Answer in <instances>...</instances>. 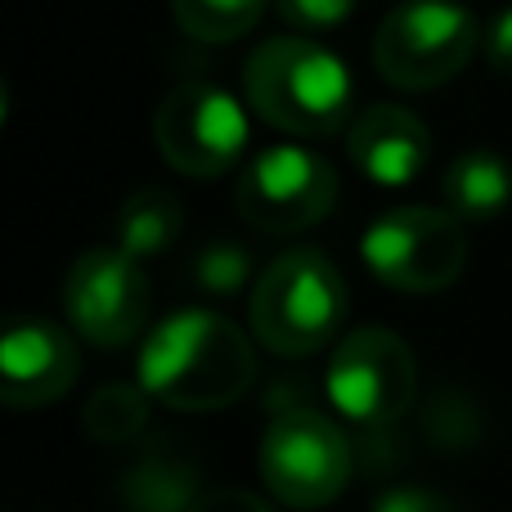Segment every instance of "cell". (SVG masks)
<instances>
[{
    "label": "cell",
    "mask_w": 512,
    "mask_h": 512,
    "mask_svg": "<svg viewBox=\"0 0 512 512\" xmlns=\"http://www.w3.org/2000/svg\"><path fill=\"white\" fill-rule=\"evenodd\" d=\"M194 270L207 292L230 297V292H239L243 279H248V256H243V248H234V243H212V248L198 256Z\"/></svg>",
    "instance_id": "cell-17"
},
{
    "label": "cell",
    "mask_w": 512,
    "mask_h": 512,
    "mask_svg": "<svg viewBox=\"0 0 512 512\" xmlns=\"http://www.w3.org/2000/svg\"><path fill=\"white\" fill-rule=\"evenodd\" d=\"M441 198L459 221H490L512 203V167L490 149H472L445 167Z\"/></svg>",
    "instance_id": "cell-13"
},
{
    "label": "cell",
    "mask_w": 512,
    "mask_h": 512,
    "mask_svg": "<svg viewBox=\"0 0 512 512\" xmlns=\"http://www.w3.org/2000/svg\"><path fill=\"white\" fill-rule=\"evenodd\" d=\"M77 346L50 319H14L0 333V400L9 409H41L77 382Z\"/></svg>",
    "instance_id": "cell-11"
},
{
    "label": "cell",
    "mask_w": 512,
    "mask_h": 512,
    "mask_svg": "<svg viewBox=\"0 0 512 512\" xmlns=\"http://www.w3.org/2000/svg\"><path fill=\"white\" fill-rule=\"evenodd\" d=\"M373 512H454V504L441 495H432V490L396 486V490H387V495H378Z\"/></svg>",
    "instance_id": "cell-20"
},
{
    "label": "cell",
    "mask_w": 512,
    "mask_h": 512,
    "mask_svg": "<svg viewBox=\"0 0 512 512\" xmlns=\"http://www.w3.org/2000/svg\"><path fill=\"white\" fill-rule=\"evenodd\" d=\"M140 387L180 414H207L243 400L256 378L252 342L216 310H180L144 337L135 355Z\"/></svg>",
    "instance_id": "cell-1"
},
{
    "label": "cell",
    "mask_w": 512,
    "mask_h": 512,
    "mask_svg": "<svg viewBox=\"0 0 512 512\" xmlns=\"http://www.w3.org/2000/svg\"><path fill=\"white\" fill-rule=\"evenodd\" d=\"M270 0H171L180 32L194 41H239L261 23Z\"/></svg>",
    "instance_id": "cell-15"
},
{
    "label": "cell",
    "mask_w": 512,
    "mask_h": 512,
    "mask_svg": "<svg viewBox=\"0 0 512 512\" xmlns=\"http://www.w3.org/2000/svg\"><path fill=\"white\" fill-rule=\"evenodd\" d=\"M324 391L333 414H342L346 423L387 427L405 414L418 391L414 351L391 328H355L342 342H333Z\"/></svg>",
    "instance_id": "cell-7"
},
{
    "label": "cell",
    "mask_w": 512,
    "mask_h": 512,
    "mask_svg": "<svg viewBox=\"0 0 512 512\" xmlns=\"http://www.w3.org/2000/svg\"><path fill=\"white\" fill-rule=\"evenodd\" d=\"M274 9L297 32H328V27H342L351 18L355 0H274Z\"/></svg>",
    "instance_id": "cell-18"
},
{
    "label": "cell",
    "mask_w": 512,
    "mask_h": 512,
    "mask_svg": "<svg viewBox=\"0 0 512 512\" xmlns=\"http://www.w3.org/2000/svg\"><path fill=\"white\" fill-rule=\"evenodd\" d=\"M185 512H274V508L252 490H207Z\"/></svg>",
    "instance_id": "cell-21"
},
{
    "label": "cell",
    "mask_w": 512,
    "mask_h": 512,
    "mask_svg": "<svg viewBox=\"0 0 512 512\" xmlns=\"http://www.w3.org/2000/svg\"><path fill=\"white\" fill-rule=\"evenodd\" d=\"M477 18L459 0H400L373 32V63L400 90H436L477 54Z\"/></svg>",
    "instance_id": "cell-4"
},
{
    "label": "cell",
    "mask_w": 512,
    "mask_h": 512,
    "mask_svg": "<svg viewBox=\"0 0 512 512\" xmlns=\"http://www.w3.org/2000/svg\"><path fill=\"white\" fill-rule=\"evenodd\" d=\"M180 230H185V212L167 189H135L113 216V243L140 261L167 252L180 239Z\"/></svg>",
    "instance_id": "cell-14"
},
{
    "label": "cell",
    "mask_w": 512,
    "mask_h": 512,
    "mask_svg": "<svg viewBox=\"0 0 512 512\" xmlns=\"http://www.w3.org/2000/svg\"><path fill=\"white\" fill-rule=\"evenodd\" d=\"M63 310L95 346H126L149 319V274L126 248H90L68 265Z\"/></svg>",
    "instance_id": "cell-10"
},
{
    "label": "cell",
    "mask_w": 512,
    "mask_h": 512,
    "mask_svg": "<svg viewBox=\"0 0 512 512\" xmlns=\"http://www.w3.org/2000/svg\"><path fill=\"white\" fill-rule=\"evenodd\" d=\"M144 396H149L144 387H104L86 405L81 423L95 441H126L144 427Z\"/></svg>",
    "instance_id": "cell-16"
},
{
    "label": "cell",
    "mask_w": 512,
    "mask_h": 512,
    "mask_svg": "<svg viewBox=\"0 0 512 512\" xmlns=\"http://www.w3.org/2000/svg\"><path fill=\"white\" fill-rule=\"evenodd\" d=\"M481 50H486V63L499 77H512V9H499L490 18L486 36H481Z\"/></svg>",
    "instance_id": "cell-19"
},
{
    "label": "cell",
    "mask_w": 512,
    "mask_h": 512,
    "mask_svg": "<svg viewBox=\"0 0 512 512\" xmlns=\"http://www.w3.org/2000/svg\"><path fill=\"white\" fill-rule=\"evenodd\" d=\"M243 90L265 126L301 140H319L351 126V72L333 50L306 36H274L243 63Z\"/></svg>",
    "instance_id": "cell-2"
},
{
    "label": "cell",
    "mask_w": 512,
    "mask_h": 512,
    "mask_svg": "<svg viewBox=\"0 0 512 512\" xmlns=\"http://www.w3.org/2000/svg\"><path fill=\"white\" fill-rule=\"evenodd\" d=\"M248 108L221 86L207 81H185L162 99L158 117H153V140L158 153L194 180H216L243 162L248 153Z\"/></svg>",
    "instance_id": "cell-8"
},
{
    "label": "cell",
    "mask_w": 512,
    "mask_h": 512,
    "mask_svg": "<svg viewBox=\"0 0 512 512\" xmlns=\"http://www.w3.org/2000/svg\"><path fill=\"white\" fill-rule=\"evenodd\" d=\"M346 153L355 171L382 189H405L432 162V135L409 108L400 104H369L346 126Z\"/></svg>",
    "instance_id": "cell-12"
},
{
    "label": "cell",
    "mask_w": 512,
    "mask_h": 512,
    "mask_svg": "<svg viewBox=\"0 0 512 512\" xmlns=\"http://www.w3.org/2000/svg\"><path fill=\"white\" fill-rule=\"evenodd\" d=\"M346 279L324 252L292 248L252 283V337L274 355L306 360L337 342L346 324Z\"/></svg>",
    "instance_id": "cell-3"
},
{
    "label": "cell",
    "mask_w": 512,
    "mask_h": 512,
    "mask_svg": "<svg viewBox=\"0 0 512 512\" xmlns=\"http://www.w3.org/2000/svg\"><path fill=\"white\" fill-rule=\"evenodd\" d=\"M239 216L261 234H301L319 225L337 203V171L301 144L261 149L243 167L234 189Z\"/></svg>",
    "instance_id": "cell-9"
},
{
    "label": "cell",
    "mask_w": 512,
    "mask_h": 512,
    "mask_svg": "<svg viewBox=\"0 0 512 512\" xmlns=\"http://www.w3.org/2000/svg\"><path fill=\"white\" fill-rule=\"evenodd\" d=\"M346 432L319 409H283L261 436V481L288 508H324L351 486Z\"/></svg>",
    "instance_id": "cell-6"
},
{
    "label": "cell",
    "mask_w": 512,
    "mask_h": 512,
    "mask_svg": "<svg viewBox=\"0 0 512 512\" xmlns=\"http://www.w3.org/2000/svg\"><path fill=\"white\" fill-rule=\"evenodd\" d=\"M468 234L450 207H391L364 230L360 261L396 292H441L468 270Z\"/></svg>",
    "instance_id": "cell-5"
}]
</instances>
